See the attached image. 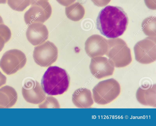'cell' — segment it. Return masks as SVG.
Returning a JSON list of instances; mask_svg holds the SVG:
<instances>
[{"mask_svg": "<svg viewBox=\"0 0 156 126\" xmlns=\"http://www.w3.org/2000/svg\"><path fill=\"white\" fill-rule=\"evenodd\" d=\"M127 15L120 7L108 5L100 12L96 20L97 29L108 38L122 35L128 23Z\"/></svg>", "mask_w": 156, "mask_h": 126, "instance_id": "cell-1", "label": "cell"}, {"mask_svg": "<svg viewBox=\"0 0 156 126\" xmlns=\"http://www.w3.org/2000/svg\"><path fill=\"white\" fill-rule=\"evenodd\" d=\"M69 77L66 71L58 66L49 67L43 76L41 86L45 93L51 95H61L69 86Z\"/></svg>", "mask_w": 156, "mask_h": 126, "instance_id": "cell-2", "label": "cell"}, {"mask_svg": "<svg viewBox=\"0 0 156 126\" xmlns=\"http://www.w3.org/2000/svg\"><path fill=\"white\" fill-rule=\"evenodd\" d=\"M106 56L114 67L122 68L129 65L132 61L130 49L122 39L108 40Z\"/></svg>", "mask_w": 156, "mask_h": 126, "instance_id": "cell-3", "label": "cell"}, {"mask_svg": "<svg viewBox=\"0 0 156 126\" xmlns=\"http://www.w3.org/2000/svg\"><path fill=\"white\" fill-rule=\"evenodd\" d=\"M121 87L118 82L111 78L99 82L92 89V97L95 103L100 105L107 104L119 95Z\"/></svg>", "mask_w": 156, "mask_h": 126, "instance_id": "cell-4", "label": "cell"}, {"mask_svg": "<svg viewBox=\"0 0 156 126\" xmlns=\"http://www.w3.org/2000/svg\"><path fill=\"white\" fill-rule=\"evenodd\" d=\"M27 58L24 53L17 49L5 52L0 60V67L8 75L13 74L25 65Z\"/></svg>", "mask_w": 156, "mask_h": 126, "instance_id": "cell-5", "label": "cell"}, {"mask_svg": "<svg viewBox=\"0 0 156 126\" xmlns=\"http://www.w3.org/2000/svg\"><path fill=\"white\" fill-rule=\"evenodd\" d=\"M58 56L57 47L53 43L48 41L35 47L33 53L35 62L42 67L51 66L56 61Z\"/></svg>", "mask_w": 156, "mask_h": 126, "instance_id": "cell-6", "label": "cell"}, {"mask_svg": "<svg viewBox=\"0 0 156 126\" xmlns=\"http://www.w3.org/2000/svg\"><path fill=\"white\" fill-rule=\"evenodd\" d=\"M51 13V7L48 2L38 0L25 12L24 19L29 25L34 23H43L50 17Z\"/></svg>", "mask_w": 156, "mask_h": 126, "instance_id": "cell-7", "label": "cell"}, {"mask_svg": "<svg viewBox=\"0 0 156 126\" xmlns=\"http://www.w3.org/2000/svg\"><path fill=\"white\" fill-rule=\"evenodd\" d=\"M22 94L25 100L27 102L37 104L44 99L45 93L38 82L28 79L25 82L22 88Z\"/></svg>", "mask_w": 156, "mask_h": 126, "instance_id": "cell-8", "label": "cell"}, {"mask_svg": "<svg viewBox=\"0 0 156 126\" xmlns=\"http://www.w3.org/2000/svg\"><path fill=\"white\" fill-rule=\"evenodd\" d=\"M89 68L92 75L99 79L112 75L115 70L114 67L109 59L101 56L92 58Z\"/></svg>", "mask_w": 156, "mask_h": 126, "instance_id": "cell-9", "label": "cell"}, {"mask_svg": "<svg viewBox=\"0 0 156 126\" xmlns=\"http://www.w3.org/2000/svg\"><path fill=\"white\" fill-rule=\"evenodd\" d=\"M99 35L94 34L89 37L85 44V51L91 58L101 56L106 54L108 48V40Z\"/></svg>", "mask_w": 156, "mask_h": 126, "instance_id": "cell-10", "label": "cell"}, {"mask_svg": "<svg viewBox=\"0 0 156 126\" xmlns=\"http://www.w3.org/2000/svg\"><path fill=\"white\" fill-rule=\"evenodd\" d=\"M48 31L46 26L39 23L29 25L26 33L28 41L35 46L43 44L48 39Z\"/></svg>", "mask_w": 156, "mask_h": 126, "instance_id": "cell-11", "label": "cell"}, {"mask_svg": "<svg viewBox=\"0 0 156 126\" xmlns=\"http://www.w3.org/2000/svg\"><path fill=\"white\" fill-rule=\"evenodd\" d=\"M72 101L77 107L90 108L94 104L91 91L86 88H80L76 90L72 97Z\"/></svg>", "mask_w": 156, "mask_h": 126, "instance_id": "cell-12", "label": "cell"}, {"mask_svg": "<svg viewBox=\"0 0 156 126\" xmlns=\"http://www.w3.org/2000/svg\"><path fill=\"white\" fill-rule=\"evenodd\" d=\"M137 101L141 104L156 107V86L154 84L147 89L139 87L136 93Z\"/></svg>", "mask_w": 156, "mask_h": 126, "instance_id": "cell-13", "label": "cell"}, {"mask_svg": "<svg viewBox=\"0 0 156 126\" xmlns=\"http://www.w3.org/2000/svg\"><path fill=\"white\" fill-rule=\"evenodd\" d=\"M65 13L69 19L73 21H77L83 18L85 11L80 3L76 2L66 7Z\"/></svg>", "mask_w": 156, "mask_h": 126, "instance_id": "cell-14", "label": "cell"}, {"mask_svg": "<svg viewBox=\"0 0 156 126\" xmlns=\"http://www.w3.org/2000/svg\"><path fill=\"white\" fill-rule=\"evenodd\" d=\"M37 1L38 0H7V3L13 10L22 12Z\"/></svg>", "mask_w": 156, "mask_h": 126, "instance_id": "cell-15", "label": "cell"}, {"mask_svg": "<svg viewBox=\"0 0 156 126\" xmlns=\"http://www.w3.org/2000/svg\"><path fill=\"white\" fill-rule=\"evenodd\" d=\"M0 91L5 93L9 100V108L15 105L17 99V94L15 90L12 87L5 85L0 88Z\"/></svg>", "mask_w": 156, "mask_h": 126, "instance_id": "cell-16", "label": "cell"}, {"mask_svg": "<svg viewBox=\"0 0 156 126\" xmlns=\"http://www.w3.org/2000/svg\"><path fill=\"white\" fill-rule=\"evenodd\" d=\"M40 108H59L60 104L57 99L53 96H46L44 99L38 104Z\"/></svg>", "mask_w": 156, "mask_h": 126, "instance_id": "cell-17", "label": "cell"}, {"mask_svg": "<svg viewBox=\"0 0 156 126\" xmlns=\"http://www.w3.org/2000/svg\"><path fill=\"white\" fill-rule=\"evenodd\" d=\"M0 36L4 40L5 43L7 42L11 37V32L7 26L2 23L0 24Z\"/></svg>", "mask_w": 156, "mask_h": 126, "instance_id": "cell-18", "label": "cell"}, {"mask_svg": "<svg viewBox=\"0 0 156 126\" xmlns=\"http://www.w3.org/2000/svg\"><path fill=\"white\" fill-rule=\"evenodd\" d=\"M9 100L7 95L0 91V108H9Z\"/></svg>", "mask_w": 156, "mask_h": 126, "instance_id": "cell-19", "label": "cell"}, {"mask_svg": "<svg viewBox=\"0 0 156 126\" xmlns=\"http://www.w3.org/2000/svg\"><path fill=\"white\" fill-rule=\"evenodd\" d=\"M94 4L99 7H103L107 5L111 0H91Z\"/></svg>", "mask_w": 156, "mask_h": 126, "instance_id": "cell-20", "label": "cell"}, {"mask_svg": "<svg viewBox=\"0 0 156 126\" xmlns=\"http://www.w3.org/2000/svg\"><path fill=\"white\" fill-rule=\"evenodd\" d=\"M147 6L150 9H155V0H144Z\"/></svg>", "mask_w": 156, "mask_h": 126, "instance_id": "cell-21", "label": "cell"}, {"mask_svg": "<svg viewBox=\"0 0 156 126\" xmlns=\"http://www.w3.org/2000/svg\"><path fill=\"white\" fill-rule=\"evenodd\" d=\"M60 4L67 6L74 2L76 0H56Z\"/></svg>", "mask_w": 156, "mask_h": 126, "instance_id": "cell-22", "label": "cell"}, {"mask_svg": "<svg viewBox=\"0 0 156 126\" xmlns=\"http://www.w3.org/2000/svg\"><path fill=\"white\" fill-rule=\"evenodd\" d=\"M6 81V77L0 71V88L5 84Z\"/></svg>", "mask_w": 156, "mask_h": 126, "instance_id": "cell-23", "label": "cell"}, {"mask_svg": "<svg viewBox=\"0 0 156 126\" xmlns=\"http://www.w3.org/2000/svg\"><path fill=\"white\" fill-rule=\"evenodd\" d=\"M5 41L4 39L0 36V52L2 50L4 46Z\"/></svg>", "mask_w": 156, "mask_h": 126, "instance_id": "cell-24", "label": "cell"}, {"mask_svg": "<svg viewBox=\"0 0 156 126\" xmlns=\"http://www.w3.org/2000/svg\"><path fill=\"white\" fill-rule=\"evenodd\" d=\"M7 1V0H0V4H5Z\"/></svg>", "mask_w": 156, "mask_h": 126, "instance_id": "cell-25", "label": "cell"}, {"mask_svg": "<svg viewBox=\"0 0 156 126\" xmlns=\"http://www.w3.org/2000/svg\"><path fill=\"white\" fill-rule=\"evenodd\" d=\"M3 22L2 17L0 16V24L3 23Z\"/></svg>", "mask_w": 156, "mask_h": 126, "instance_id": "cell-26", "label": "cell"}, {"mask_svg": "<svg viewBox=\"0 0 156 126\" xmlns=\"http://www.w3.org/2000/svg\"><path fill=\"white\" fill-rule=\"evenodd\" d=\"M39 1H48V0H38Z\"/></svg>", "mask_w": 156, "mask_h": 126, "instance_id": "cell-27", "label": "cell"}]
</instances>
